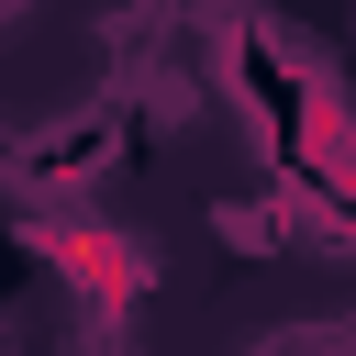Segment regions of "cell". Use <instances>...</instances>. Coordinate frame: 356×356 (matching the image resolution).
<instances>
[{
  "label": "cell",
  "mask_w": 356,
  "mask_h": 356,
  "mask_svg": "<svg viewBox=\"0 0 356 356\" xmlns=\"http://www.w3.org/2000/svg\"><path fill=\"white\" fill-rule=\"evenodd\" d=\"M44 245L67 256V278H78L89 300H134V289H145V267H134L122 234H44Z\"/></svg>",
  "instance_id": "obj_1"
}]
</instances>
